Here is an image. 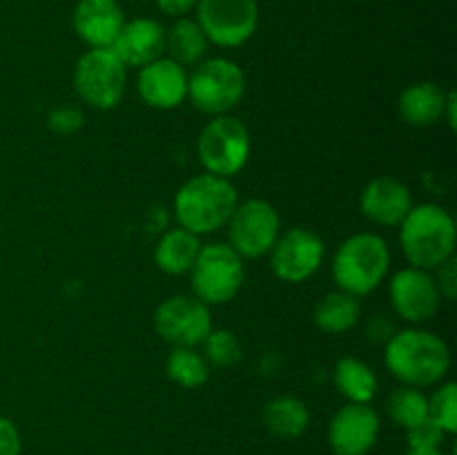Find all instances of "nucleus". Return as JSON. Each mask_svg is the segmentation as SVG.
Returning <instances> with one entry per match:
<instances>
[{"mask_svg":"<svg viewBox=\"0 0 457 455\" xmlns=\"http://www.w3.org/2000/svg\"><path fill=\"white\" fill-rule=\"evenodd\" d=\"M384 364L404 386H433L446 377L451 368V351L445 339L422 328H406L393 335L386 343Z\"/></svg>","mask_w":457,"mask_h":455,"instance_id":"f257e3e1","label":"nucleus"},{"mask_svg":"<svg viewBox=\"0 0 457 455\" xmlns=\"http://www.w3.org/2000/svg\"><path fill=\"white\" fill-rule=\"evenodd\" d=\"M239 203L230 178L217 174H196L179 187L174 196V214L183 230L192 235H210L221 230Z\"/></svg>","mask_w":457,"mask_h":455,"instance_id":"f03ea898","label":"nucleus"},{"mask_svg":"<svg viewBox=\"0 0 457 455\" xmlns=\"http://www.w3.org/2000/svg\"><path fill=\"white\" fill-rule=\"evenodd\" d=\"M457 228L442 205H413L400 223V245L406 261L420 270H436L455 254Z\"/></svg>","mask_w":457,"mask_h":455,"instance_id":"7ed1b4c3","label":"nucleus"},{"mask_svg":"<svg viewBox=\"0 0 457 455\" xmlns=\"http://www.w3.org/2000/svg\"><path fill=\"white\" fill-rule=\"evenodd\" d=\"M391 268L386 241L373 232H357L342 241L333 259V279L339 290L364 297L384 284Z\"/></svg>","mask_w":457,"mask_h":455,"instance_id":"20e7f679","label":"nucleus"},{"mask_svg":"<svg viewBox=\"0 0 457 455\" xmlns=\"http://www.w3.org/2000/svg\"><path fill=\"white\" fill-rule=\"evenodd\" d=\"M245 94V74L235 61L208 58L187 76V98L199 112L223 116L235 110Z\"/></svg>","mask_w":457,"mask_h":455,"instance_id":"39448f33","label":"nucleus"},{"mask_svg":"<svg viewBox=\"0 0 457 455\" xmlns=\"http://www.w3.org/2000/svg\"><path fill=\"white\" fill-rule=\"evenodd\" d=\"M196 152L205 172L232 178L248 165L253 141L250 132L235 116H214L201 129Z\"/></svg>","mask_w":457,"mask_h":455,"instance_id":"423d86ee","label":"nucleus"},{"mask_svg":"<svg viewBox=\"0 0 457 455\" xmlns=\"http://www.w3.org/2000/svg\"><path fill=\"white\" fill-rule=\"evenodd\" d=\"M190 275L195 297L205 306H219L235 299L244 285V259L228 244L201 245Z\"/></svg>","mask_w":457,"mask_h":455,"instance_id":"0eeeda50","label":"nucleus"},{"mask_svg":"<svg viewBox=\"0 0 457 455\" xmlns=\"http://www.w3.org/2000/svg\"><path fill=\"white\" fill-rule=\"evenodd\" d=\"M128 67L110 47L89 49L76 61L74 89L94 110H114L125 96Z\"/></svg>","mask_w":457,"mask_h":455,"instance_id":"6e6552de","label":"nucleus"},{"mask_svg":"<svg viewBox=\"0 0 457 455\" xmlns=\"http://www.w3.org/2000/svg\"><path fill=\"white\" fill-rule=\"evenodd\" d=\"M228 245L241 259H259L270 252L281 235L279 212L266 199H245L237 203L228 219Z\"/></svg>","mask_w":457,"mask_h":455,"instance_id":"1a4fd4ad","label":"nucleus"},{"mask_svg":"<svg viewBox=\"0 0 457 455\" xmlns=\"http://www.w3.org/2000/svg\"><path fill=\"white\" fill-rule=\"evenodd\" d=\"M195 9L208 43L219 47H239L257 31V0H196Z\"/></svg>","mask_w":457,"mask_h":455,"instance_id":"9d476101","label":"nucleus"},{"mask_svg":"<svg viewBox=\"0 0 457 455\" xmlns=\"http://www.w3.org/2000/svg\"><path fill=\"white\" fill-rule=\"evenodd\" d=\"M154 330L172 348L201 346L212 330L210 306L190 294H174L163 299L154 310Z\"/></svg>","mask_w":457,"mask_h":455,"instance_id":"9b49d317","label":"nucleus"},{"mask_svg":"<svg viewBox=\"0 0 457 455\" xmlns=\"http://www.w3.org/2000/svg\"><path fill=\"white\" fill-rule=\"evenodd\" d=\"M272 275L286 284H302L321 268L326 245L320 235L308 228H290L277 236L270 248Z\"/></svg>","mask_w":457,"mask_h":455,"instance_id":"f8f14e48","label":"nucleus"},{"mask_svg":"<svg viewBox=\"0 0 457 455\" xmlns=\"http://www.w3.org/2000/svg\"><path fill=\"white\" fill-rule=\"evenodd\" d=\"M388 290H391V303L395 312L411 324H424L440 310V290L428 270H420L413 266L404 268L395 272Z\"/></svg>","mask_w":457,"mask_h":455,"instance_id":"ddd939ff","label":"nucleus"},{"mask_svg":"<svg viewBox=\"0 0 457 455\" xmlns=\"http://www.w3.org/2000/svg\"><path fill=\"white\" fill-rule=\"evenodd\" d=\"M379 435V415L373 406L348 401L330 419L328 444L335 455H366Z\"/></svg>","mask_w":457,"mask_h":455,"instance_id":"4468645a","label":"nucleus"},{"mask_svg":"<svg viewBox=\"0 0 457 455\" xmlns=\"http://www.w3.org/2000/svg\"><path fill=\"white\" fill-rule=\"evenodd\" d=\"M141 101L154 110H174L187 98V71L170 58H156L141 67L137 80Z\"/></svg>","mask_w":457,"mask_h":455,"instance_id":"2eb2a0df","label":"nucleus"},{"mask_svg":"<svg viewBox=\"0 0 457 455\" xmlns=\"http://www.w3.org/2000/svg\"><path fill=\"white\" fill-rule=\"evenodd\" d=\"M360 208L369 221L378 226L397 228L413 208L411 190L393 177H375L366 183L360 196Z\"/></svg>","mask_w":457,"mask_h":455,"instance_id":"dca6fc26","label":"nucleus"},{"mask_svg":"<svg viewBox=\"0 0 457 455\" xmlns=\"http://www.w3.org/2000/svg\"><path fill=\"white\" fill-rule=\"evenodd\" d=\"M74 31L89 49L112 47L125 16L119 0H79L74 7Z\"/></svg>","mask_w":457,"mask_h":455,"instance_id":"f3484780","label":"nucleus"},{"mask_svg":"<svg viewBox=\"0 0 457 455\" xmlns=\"http://www.w3.org/2000/svg\"><path fill=\"white\" fill-rule=\"evenodd\" d=\"M112 52L125 67H143L165 54V29L154 18H134L123 22L112 43Z\"/></svg>","mask_w":457,"mask_h":455,"instance_id":"a211bd4d","label":"nucleus"},{"mask_svg":"<svg viewBox=\"0 0 457 455\" xmlns=\"http://www.w3.org/2000/svg\"><path fill=\"white\" fill-rule=\"evenodd\" d=\"M449 92L442 89L440 85L431 83V80H422V83H413L400 94V116L409 125L415 128H428L436 125L437 120L445 119V107Z\"/></svg>","mask_w":457,"mask_h":455,"instance_id":"6ab92c4d","label":"nucleus"},{"mask_svg":"<svg viewBox=\"0 0 457 455\" xmlns=\"http://www.w3.org/2000/svg\"><path fill=\"white\" fill-rule=\"evenodd\" d=\"M201 241L183 228H172L159 239L154 248V261L165 275H186L199 257Z\"/></svg>","mask_w":457,"mask_h":455,"instance_id":"aec40b11","label":"nucleus"},{"mask_svg":"<svg viewBox=\"0 0 457 455\" xmlns=\"http://www.w3.org/2000/svg\"><path fill=\"white\" fill-rule=\"evenodd\" d=\"M205 52H208V38L196 21L177 18L165 29V54L170 61L179 62L181 67H195L204 61Z\"/></svg>","mask_w":457,"mask_h":455,"instance_id":"412c9836","label":"nucleus"},{"mask_svg":"<svg viewBox=\"0 0 457 455\" xmlns=\"http://www.w3.org/2000/svg\"><path fill=\"white\" fill-rule=\"evenodd\" d=\"M360 297H353V294L344 293V290L324 294L317 302L315 310H312V319H315L317 328L328 335L346 333V330H351L360 321Z\"/></svg>","mask_w":457,"mask_h":455,"instance_id":"4be33fe9","label":"nucleus"},{"mask_svg":"<svg viewBox=\"0 0 457 455\" xmlns=\"http://www.w3.org/2000/svg\"><path fill=\"white\" fill-rule=\"evenodd\" d=\"M335 386L348 401L370 404L379 382L378 375L366 361L357 360V357H342L335 366Z\"/></svg>","mask_w":457,"mask_h":455,"instance_id":"5701e85b","label":"nucleus"},{"mask_svg":"<svg viewBox=\"0 0 457 455\" xmlns=\"http://www.w3.org/2000/svg\"><path fill=\"white\" fill-rule=\"evenodd\" d=\"M263 426L272 433V435L279 437H299L308 428V413L306 404L297 397L281 395L275 397L266 404L262 413Z\"/></svg>","mask_w":457,"mask_h":455,"instance_id":"b1692460","label":"nucleus"},{"mask_svg":"<svg viewBox=\"0 0 457 455\" xmlns=\"http://www.w3.org/2000/svg\"><path fill=\"white\" fill-rule=\"evenodd\" d=\"M165 375L181 388H201L210 377V364L196 348L177 346L165 360Z\"/></svg>","mask_w":457,"mask_h":455,"instance_id":"393cba45","label":"nucleus"},{"mask_svg":"<svg viewBox=\"0 0 457 455\" xmlns=\"http://www.w3.org/2000/svg\"><path fill=\"white\" fill-rule=\"evenodd\" d=\"M386 409L393 422L402 428H411L428 418L427 395L420 388L404 386V384L391 393Z\"/></svg>","mask_w":457,"mask_h":455,"instance_id":"a878e982","label":"nucleus"},{"mask_svg":"<svg viewBox=\"0 0 457 455\" xmlns=\"http://www.w3.org/2000/svg\"><path fill=\"white\" fill-rule=\"evenodd\" d=\"M201 355L205 357L210 366H217V368H230L237 361L244 357V348L241 342L237 339V335L232 330H210L208 337L201 342Z\"/></svg>","mask_w":457,"mask_h":455,"instance_id":"bb28decb","label":"nucleus"},{"mask_svg":"<svg viewBox=\"0 0 457 455\" xmlns=\"http://www.w3.org/2000/svg\"><path fill=\"white\" fill-rule=\"evenodd\" d=\"M428 400V419L436 422L445 433L457 431V386L445 382L433 391Z\"/></svg>","mask_w":457,"mask_h":455,"instance_id":"cd10ccee","label":"nucleus"},{"mask_svg":"<svg viewBox=\"0 0 457 455\" xmlns=\"http://www.w3.org/2000/svg\"><path fill=\"white\" fill-rule=\"evenodd\" d=\"M445 435L446 433L428 418L415 426L406 428V440H409L411 449H440Z\"/></svg>","mask_w":457,"mask_h":455,"instance_id":"c85d7f7f","label":"nucleus"},{"mask_svg":"<svg viewBox=\"0 0 457 455\" xmlns=\"http://www.w3.org/2000/svg\"><path fill=\"white\" fill-rule=\"evenodd\" d=\"M437 277H433L440 290V297L446 302H455L457 297V259L455 254L451 259H446L440 268H436Z\"/></svg>","mask_w":457,"mask_h":455,"instance_id":"c756f323","label":"nucleus"},{"mask_svg":"<svg viewBox=\"0 0 457 455\" xmlns=\"http://www.w3.org/2000/svg\"><path fill=\"white\" fill-rule=\"evenodd\" d=\"M83 125V114L76 107H56L49 114V128L58 134H74Z\"/></svg>","mask_w":457,"mask_h":455,"instance_id":"7c9ffc66","label":"nucleus"},{"mask_svg":"<svg viewBox=\"0 0 457 455\" xmlns=\"http://www.w3.org/2000/svg\"><path fill=\"white\" fill-rule=\"evenodd\" d=\"M0 455H21V433L12 419L0 415Z\"/></svg>","mask_w":457,"mask_h":455,"instance_id":"2f4dec72","label":"nucleus"},{"mask_svg":"<svg viewBox=\"0 0 457 455\" xmlns=\"http://www.w3.org/2000/svg\"><path fill=\"white\" fill-rule=\"evenodd\" d=\"M161 12L170 18H186L196 7V0H156Z\"/></svg>","mask_w":457,"mask_h":455,"instance_id":"473e14b6","label":"nucleus"},{"mask_svg":"<svg viewBox=\"0 0 457 455\" xmlns=\"http://www.w3.org/2000/svg\"><path fill=\"white\" fill-rule=\"evenodd\" d=\"M455 107H457V96L453 89H449V98H446V107H445V119L449 123L451 129H455Z\"/></svg>","mask_w":457,"mask_h":455,"instance_id":"72a5a7b5","label":"nucleus"},{"mask_svg":"<svg viewBox=\"0 0 457 455\" xmlns=\"http://www.w3.org/2000/svg\"><path fill=\"white\" fill-rule=\"evenodd\" d=\"M406 455H442L440 449H411L409 446V453Z\"/></svg>","mask_w":457,"mask_h":455,"instance_id":"f704fd0d","label":"nucleus"}]
</instances>
